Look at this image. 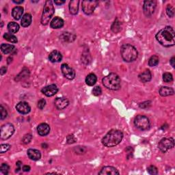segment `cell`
Instances as JSON below:
<instances>
[{
  "label": "cell",
  "mask_w": 175,
  "mask_h": 175,
  "mask_svg": "<svg viewBox=\"0 0 175 175\" xmlns=\"http://www.w3.org/2000/svg\"><path fill=\"white\" fill-rule=\"evenodd\" d=\"M156 39L165 47H170L175 44V32L171 26H166L156 34Z\"/></svg>",
  "instance_id": "obj_1"
},
{
  "label": "cell",
  "mask_w": 175,
  "mask_h": 175,
  "mask_svg": "<svg viewBox=\"0 0 175 175\" xmlns=\"http://www.w3.org/2000/svg\"><path fill=\"white\" fill-rule=\"evenodd\" d=\"M123 138V133L120 130L109 131L102 139V143L107 147H113L119 144Z\"/></svg>",
  "instance_id": "obj_2"
},
{
  "label": "cell",
  "mask_w": 175,
  "mask_h": 175,
  "mask_svg": "<svg viewBox=\"0 0 175 175\" xmlns=\"http://www.w3.org/2000/svg\"><path fill=\"white\" fill-rule=\"evenodd\" d=\"M121 57L124 61L131 62L138 58V52L135 47L130 44H124L120 48Z\"/></svg>",
  "instance_id": "obj_3"
},
{
  "label": "cell",
  "mask_w": 175,
  "mask_h": 175,
  "mask_svg": "<svg viewBox=\"0 0 175 175\" xmlns=\"http://www.w3.org/2000/svg\"><path fill=\"white\" fill-rule=\"evenodd\" d=\"M103 86L111 90H118L120 88V78L114 73H109L102 79Z\"/></svg>",
  "instance_id": "obj_4"
},
{
  "label": "cell",
  "mask_w": 175,
  "mask_h": 175,
  "mask_svg": "<svg viewBox=\"0 0 175 175\" xmlns=\"http://www.w3.org/2000/svg\"><path fill=\"white\" fill-rule=\"evenodd\" d=\"M54 12L55 9L54 6H53V2L51 0L46 1L44 6L42 17H41V23L43 25H47L48 24L50 19H51L52 16L54 14Z\"/></svg>",
  "instance_id": "obj_5"
},
{
  "label": "cell",
  "mask_w": 175,
  "mask_h": 175,
  "mask_svg": "<svg viewBox=\"0 0 175 175\" xmlns=\"http://www.w3.org/2000/svg\"><path fill=\"white\" fill-rule=\"evenodd\" d=\"M134 124L138 129L141 131H146L149 129L150 127V120L148 117L143 115H138L135 118Z\"/></svg>",
  "instance_id": "obj_6"
},
{
  "label": "cell",
  "mask_w": 175,
  "mask_h": 175,
  "mask_svg": "<svg viewBox=\"0 0 175 175\" xmlns=\"http://www.w3.org/2000/svg\"><path fill=\"white\" fill-rule=\"evenodd\" d=\"M14 132V127L13 124L10 123H6L2 125L1 127V131H0V136L1 139L3 140H8L12 135H13Z\"/></svg>",
  "instance_id": "obj_7"
},
{
  "label": "cell",
  "mask_w": 175,
  "mask_h": 175,
  "mask_svg": "<svg viewBox=\"0 0 175 175\" xmlns=\"http://www.w3.org/2000/svg\"><path fill=\"white\" fill-rule=\"evenodd\" d=\"M174 146V140L173 138H165L159 142L158 147L162 153H166Z\"/></svg>",
  "instance_id": "obj_8"
},
{
  "label": "cell",
  "mask_w": 175,
  "mask_h": 175,
  "mask_svg": "<svg viewBox=\"0 0 175 175\" xmlns=\"http://www.w3.org/2000/svg\"><path fill=\"white\" fill-rule=\"evenodd\" d=\"M98 4H99V2L98 1L85 0V1L82 2V10L86 14L90 15V14H92L94 13Z\"/></svg>",
  "instance_id": "obj_9"
},
{
  "label": "cell",
  "mask_w": 175,
  "mask_h": 175,
  "mask_svg": "<svg viewBox=\"0 0 175 175\" xmlns=\"http://www.w3.org/2000/svg\"><path fill=\"white\" fill-rule=\"evenodd\" d=\"M157 6V2L155 0H148L144 2V13L147 17H150L155 13Z\"/></svg>",
  "instance_id": "obj_10"
},
{
  "label": "cell",
  "mask_w": 175,
  "mask_h": 175,
  "mask_svg": "<svg viewBox=\"0 0 175 175\" xmlns=\"http://www.w3.org/2000/svg\"><path fill=\"white\" fill-rule=\"evenodd\" d=\"M62 73L67 79L72 80L75 77V71L73 68L69 67L67 64H63L61 66Z\"/></svg>",
  "instance_id": "obj_11"
},
{
  "label": "cell",
  "mask_w": 175,
  "mask_h": 175,
  "mask_svg": "<svg viewBox=\"0 0 175 175\" xmlns=\"http://www.w3.org/2000/svg\"><path fill=\"white\" fill-rule=\"evenodd\" d=\"M42 93L47 97H53L58 92V88L55 84H51L47 86L41 90Z\"/></svg>",
  "instance_id": "obj_12"
},
{
  "label": "cell",
  "mask_w": 175,
  "mask_h": 175,
  "mask_svg": "<svg viewBox=\"0 0 175 175\" xmlns=\"http://www.w3.org/2000/svg\"><path fill=\"white\" fill-rule=\"evenodd\" d=\"M54 103L56 108L59 109V110H62V109H65L69 105V101L67 98L64 97L56 98Z\"/></svg>",
  "instance_id": "obj_13"
},
{
  "label": "cell",
  "mask_w": 175,
  "mask_h": 175,
  "mask_svg": "<svg viewBox=\"0 0 175 175\" xmlns=\"http://www.w3.org/2000/svg\"><path fill=\"white\" fill-rule=\"evenodd\" d=\"M16 109L17 112H19L20 114H27L31 111V108L29 105L28 103L21 101L19 102L16 106Z\"/></svg>",
  "instance_id": "obj_14"
},
{
  "label": "cell",
  "mask_w": 175,
  "mask_h": 175,
  "mask_svg": "<svg viewBox=\"0 0 175 175\" xmlns=\"http://www.w3.org/2000/svg\"><path fill=\"white\" fill-rule=\"evenodd\" d=\"M120 173L119 171H118L116 168H114V167H112V166H105L103 167L101 170L99 174L101 175H115V174H119Z\"/></svg>",
  "instance_id": "obj_15"
},
{
  "label": "cell",
  "mask_w": 175,
  "mask_h": 175,
  "mask_svg": "<svg viewBox=\"0 0 175 175\" xmlns=\"http://www.w3.org/2000/svg\"><path fill=\"white\" fill-rule=\"evenodd\" d=\"M37 131L40 136H45L50 132V127L47 123H41L37 127Z\"/></svg>",
  "instance_id": "obj_16"
},
{
  "label": "cell",
  "mask_w": 175,
  "mask_h": 175,
  "mask_svg": "<svg viewBox=\"0 0 175 175\" xmlns=\"http://www.w3.org/2000/svg\"><path fill=\"white\" fill-rule=\"evenodd\" d=\"M49 60L50 62H53V63L60 62L62 60V53L60 51H57V50H54V51H53L49 53Z\"/></svg>",
  "instance_id": "obj_17"
},
{
  "label": "cell",
  "mask_w": 175,
  "mask_h": 175,
  "mask_svg": "<svg viewBox=\"0 0 175 175\" xmlns=\"http://www.w3.org/2000/svg\"><path fill=\"white\" fill-rule=\"evenodd\" d=\"M64 20L62 18L55 17L52 19L51 23H50V26L53 29H60L64 26Z\"/></svg>",
  "instance_id": "obj_18"
},
{
  "label": "cell",
  "mask_w": 175,
  "mask_h": 175,
  "mask_svg": "<svg viewBox=\"0 0 175 175\" xmlns=\"http://www.w3.org/2000/svg\"><path fill=\"white\" fill-rule=\"evenodd\" d=\"M28 155L29 158L33 160V161H38L41 158V153L38 150L34 149H29L28 150Z\"/></svg>",
  "instance_id": "obj_19"
},
{
  "label": "cell",
  "mask_w": 175,
  "mask_h": 175,
  "mask_svg": "<svg viewBox=\"0 0 175 175\" xmlns=\"http://www.w3.org/2000/svg\"><path fill=\"white\" fill-rule=\"evenodd\" d=\"M23 8L21 6L14 7L12 10V16L15 20H19L23 17Z\"/></svg>",
  "instance_id": "obj_20"
},
{
  "label": "cell",
  "mask_w": 175,
  "mask_h": 175,
  "mask_svg": "<svg viewBox=\"0 0 175 175\" xmlns=\"http://www.w3.org/2000/svg\"><path fill=\"white\" fill-rule=\"evenodd\" d=\"M138 78L142 82L146 83L150 82L152 79V74L149 70H145L139 75Z\"/></svg>",
  "instance_id": "obj_21"
},
{
  "label": "cell",
  "mask_w": 175,
  "mask_h": 175,
  "mask_svg": "<svg viewBox=\"0 0 175 175\" xmlns=\"http://www.w3.org/2000/svg\"><path fill=\"white\" fill-rule=\"evenodd\" d=\"M79 0H73V1H70L69 2V11L70 14L75 15L78 13L79 10Z\"/></svg>",
  "instance_id": "obj_22"
},
{
  "label": "cell",
  "mask_w": 175,
  "mask_h": 175,
  "mask_svg": "<svg viewBox=\"0 0 175 175\" xmlns=\"http://www.w3.org/2000/svg\"><path fill=\"white\" fill-rule=\"evenodd\" d=\"M159 93L162 97H168L173 95L174 94V89L168 87V86H162L160 88Z\"/></svg>",
  "instance_id": "obj_23"
},
{
  "label": "cell",
  "mask_w": 175,
  "mask_h": 175,
  "mask_svg": "<svg viewBox=\"0 0 175 175\" xmlns=\"http://www.w3.org/2000/svg\"><path fill=\"white\" fill-rule=\"evenodd\" d=\"M32 17L31 14L29 13H26L23 16L21 24L22 27H23V28H28V27L30 25V24L32 23Z\"/></svg>",
  "instance_id": "obj_24"
},
{
  "label": "cell",
  "mask_w": 175,
  "mask_h": 175,
  "mask_svg": "<svg viewBox=\"0 0 175 175\" xmlns=\"http://www.w3.org/2000/svg\"><path fill=\"white\" fill-rule=\"evenodd\" d=\"M1 50L4 54H8V53H13L15 50V47L13 44H2Z\"/></svg>",
  "instance_id": "obj_25"
},
{
  "label": "cell",
  "mask_w": 175,
  "mask_h": 175,
  "mask_svg": "<svg viewBox=\"0 0 175 175\" xmlns=\"http://www.w3.org/2000/svg\"><path fill=\"white\" fill-rule=\"evenodd\" d=\"M97 81V78L94 73H90L87 75L86 78V83L87 85L90 86H93L95 84Z\"/></svg>",
  "instance_id": "obj_26"
},
{
  "label": "cell",
  "mask_w": 175,
  "mask_h": 175,
  "mask_svg": "<svg viewBox=\"0 0 175 175\" xmlns=\"http://www.w3.org/2000/svg\"><path fill=\"white\" fill-rule=\"evenodd\" d=\"M112 31L114 33H118L122 29V23H121L118 19L114 21L113 24L112 25Z\"/></svg>",
  "instance_id": "obj_27"
},
{
  "label": "cell",
  "mask_w": 175,
  "mask_h": 175,
  "mask_svg": "<svg viewBox=\"0 0 175 175\" xmlns=\"http://www.w3.org/2000/svg\"><path fill=\"white\" fill-rule=\"evenodd\" d=\"M60 38L63 40L65 42H72L75 38V36L73 34L69 33V32H64L60 36Z\"/></svg>",
  "instance_id": "obj_28"
},
{
  "label": "cell",
  "mask_w": 175,
  "mask_h": 175,
  "mask_svg": "<svg viewBox=\"0 0 175 175\" xmlns=\"http://www.w3.org/2000/svg\"><path fill=\"white\" fill-rule=\"evenodd\" d=\"M8 29L11 34H14L19 30V25L17 23L10 22L8 24Z\"/></svg>",
  "instance_id": "obj_29"
},
{
  "label": "cell",
  "mask_w": 175,
  "mask_h": 175,
  "mask_svg": "<svg viewBox=\"0 0 175 175\" xmlns=\"http://www.w3.org/2000/svg\"><path fill=\"white\" fill-rule=\"evenodd\" d=\"M4 38L12 43H17L18 42L17 38L14 34L10 33H5L4 34Z\"/></svg>",
  "instance_id": "obj_30"
},
{
  "label": "cell",
  "mask_w": 175,
  "mask_h": 175,
  "mask_svg": "<svg viewBox=\"0 0 175 175\" xmlns=\"http://www.w3.org/2000/svg\"><path fill=\"white\" fill-rule=\"evenodd\" d=\"M29 75V70L28 69H24L21 70V72L19 74V75L17 76V78L15 79L17 80V81H19V80H21L24 78H28Z\"/></svg>",
  "instance_id": "obj_31"
},
{
  "label": "cell",
  "mask_w": 175,
  "mask_h": 175,
  "mask_svg": "<svg viewBox=\"0 0 175 175\" xmlns=\"http://www.w3.org/2000/svg\"><path fill=\"white\" fill-rule=\"evenodd\" d=\"M159 62V59L157 55H153L150 58L149 60V65L150 67L158 66Z\"/></svg>",
  "instance_id": "obj_32"
},
{
  "label": "cell",
  "mask_w": 175,
  "mask_h": 175,
  "mask_svg": "<svg viewBox=\"0 0 175 175\" xmlns=\"http://www.w3.org/2000/svg\"><path fill=\"white\" fill-rule=\"evenodd\" d=\"M163 80L165 83H170L173 81V75L170 73H164L163 75Z\"/></svg>",
  "instance_id": "obj_33"
},
{
  "label": "cell",
  "mask_w": 175,
  "mask_h": 175,
  "mask_svg": "<svg viewBox=\"0 0 175 175\" xmlns=\"http://www.w3.org/2000/svg\"><path fill=\"white\" fill-rule=\"evenodd\" d=\"M147 171L150 174H158V169L155 167V165H151L149 167L147 168Z\"/></svg>",
  "instance_id": "obj_34"
},
{
  "label": "cell",
  "mask_w": 175,
  "mask_h": 175,
  "mask_svg": "<svg viewBox=\"0 0 175 175\" xmlns=\"http://www.w3.org/2000/svg\"><path fill=\"white\" fill-rule=\"evenodd\" d=\"M9 170H10V166L7 164H2L0 168V170L4 174H8Z\"/></svg>",
  "instance_id": "obj_35"
},
{
  "label": "cell",
  "mask_w": 175,
  "mask_h": 175,
  "mask_svg": "<svg viewBox=\"0 0 175 175\" xmlns=\"http://www.w3.org/2000/svg\"><path fill=\"white\" fill-rule=\"evenodd\" d=\"M32 135L30 134V133H28V134H25L24 136H23L22 142L23 144H28L32 141Z\"/></svg>",
  "instance_id": "obj_36"
},
{
  "label": "cell",
  "mask_w": 175,
  "mask_h": 175,
  "mask_svg": "<svg viewBox=\"0 0 175 175\" xmlns=\"http://www.w3.org/2000/svg\"><path fill=\"white\" fill-rule=\"evenodd\" d=\"M166 13L169 17H173L174 14V9L171 5H168L166 8Z\"/></svg>",
  "instance_id": "obj_37"
},
{
  "label": "cell",
  "mask_w": 175,
  "mask_h": 175,
  "mask_svg": "<svg viewBox=\"0 0 175 175\" xmlns=\"http://www.w3.org/2000/svg\"><path fill=\"white\" fill-rule=\"evenodd\" d=\"M10 148H11V146L10 144H1V146H0V153H4L6 152H7L8 150H10Z\"/></svg>",
  "instance_id": "obj_38"
},
{
  "label": "cell",
  "mask_w": 175,
  "mask_h": 175,
  "mask_svg": "<svg viewBox=\"0 0 175 175\" xmlns=\"http://www.w3.org/2000/svg\"><path fill=\"white\" fill-rule=\"evenodd\" d=\"M102 93V90L100 86H96L93 88V94L94 96H99Z\"/></svg>",
  "instance_id": "obj_39"
},
{
  "label": "cell",
  "mask_w": 175,
  "mask_h": 175,
  "mask_svg": "<svg viewBox=\"0 0 175 175\" xmlns=\"http://www.w3.org/2000/svg\"><path fill=\"white\" fill-rule=\"evenodd\" d=\"M76 138L75 136H74L73 134H70L69 135L67 136V142L68 144H73V143H75L76 142Z\"/></svg>",
  "instance_id": "obj_40"
},
{
  "label": "cell",
  "mask_w": 175,
  "mask_h": 175,
  "mask_svg": "<svg viewBox=\"0 0 175 175\" xmlns=\"http://www.w3.org/2000/svg\"><path fill=\"white\" fill-rule=\"evenodd\" d=\"M7 111L6 110V109L4 108V106L2 105H1V120H4L7 117Z\"/></svg>",
  "instance_id": "obj_41"
},
{
  "label": "cell",
  "mask_w": 175,
  "mask_h": 175,
  "mask_svg": "<svg viewBox=\"0 0 175 175\" xmlns=\"http://www.w3.org/2000/svg\"><path fill=\"white\" fill-rule=\"evenodd\" d=\"M46 105V101L44 99H41L38 102V108L40 109H43Z\"/></svg>",
  "instance_id": "obj_42"
},
{
  "label": "cell",
  "mask_w": 175,
  "mask_h": 175,
  "mask_svg": "<svg viewBox=\"0 0 175 175\" xmlns=\"http://www.w3.org/2000/svg\"><path fill=\"white\" fill-rule=\"evenodd\" d=\"M150 101H145L142 103L140 104V108H143V109H146L147 108H149V107L150 105Z\"/></svg>",
  "instance_id": "obj_43"
},
{
  "label": "cell",
  "mask_w": 175,
  "mask_h": 175,
  "mask_svg": "<svg viewBox=\"0 0 175 175\" xmlns=\"http://www.w3.org/2000/svg\"><path fill=\"white\" fill-rule=\"evenodd\" d=\"M16 165H17V169H16V170H15L16 173H19L20 170H23V168H22L23 164H22V162H21V161H18L16 163Z\"/></svg>",
  "instance_id": "obj_44"
},
{
  "label": "cell",
  "mask_w": 175,
  "mask_h": 175,
  "mask_svg": "<svg viewBox=\"0 0 175 175\" xmlns=\"http://www.w3.org/2000/svg\"><path fill=\"white\" fill-rule=\"evenodd\" d=\"M75 149H78L79 151L78 153V154H83L85 152V149L84 147H80V146H78V147H75Z\"/></svg>",
  "instance_id": "obj_45"
},
{
  "label": "cell",
  "mask_w": 175,
  "mask_h": 175,
  "mask_svg": "<svg viewBox=\"0 0 175 175\" xmlns=\"http://www.w3.org/2000/svg\"><path fill=\"white\" fill-rule=\"evenodd\" d=\"M31 170V168L29 165H23V172H25V173H27V172H29Z\"/></svg>",
  "instance_id": "obj_46"
},
{
  "label": "cell",
  "mask_w": 175,
  "mask_h": 175,
  "mask_svg": "<svg viewBox=\"0 0 175 175\" xmlns=\"http://www.w3.org/2000/svg\"><path fill=\"white\" fill-rule=\"evenodd\" d=\"M6 71H7V68L6 67H2L1 68V69H0V73H1L2 75H3L6 73Z\"/></svg>",
  "instance_id": "obj_47"
},
{
  "label": "cell",
  "mask_w": 175,
  "mask_h": 175,
  "mask_svg": "<svg viewBox=\"0 0 175 175\" xmlns=\"http://www.w3.org/2000/svg\"><path fill=\"white\" fill-rule=\"evenodd\" d=\"M65 2H66V1H64V0H55V1H54L55 4L56 5H58V6L63 4H64Z\"/></svg>",
  "instance_id": "obj_48"
},
{
  "label": "cell",
  "mask_w": 175,
  "mask_h": 175,
  "mask_svg": "<svg viewBox=\"0 0 175 175\" xmlns=\"http://www.w3.org/2000/svg\"><path fill=\"white\" fill-rule=\"evenodd\" d=\"M170 64H171V66L173 67V68L175 67V58L173 57L170 60Z\"/></svg>",
  "instance_id": "obj_49"
},
{
  "label": "cell",
  "mask_w": 175,
  "mask_h": 175,
  "mask_svg": "<svg viewBox=\"0 0 175 175\" xmlns=\"http://www.w3.org/2000/svg\"><path fill=\"white\" fill-rule=\"evenodd\" d=\"M13 2L14 3H15V4H22V3L24 1H23V0H13Z\"/></svg>",
  "instance_id": "obj_50"
}]
</instances>
